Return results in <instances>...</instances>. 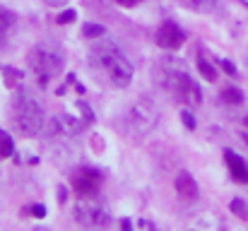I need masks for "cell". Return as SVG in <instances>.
<instances>
[{
	"instance_id": "f1b7e54d",
	"label": "cell",
	"mask_w": 248,
	"mask_h": 231,
	"mask_svg": "<svg viewBox=\"0 0 248 231\" xmlns=\"http://www.w3.org/2000/svg\"><path fill=\"white\" fill-rule=\"evenodd\" d=\"M244 140L248 142V116L244 118Z\"/></svg>"
},
{
	"instance_id": "8fae6325",
	"label": "cell",
	"mask_w": 248,
	"mask_h": 231,
	"mask_svg": "<svg viewBox=\"0 0 248 231\" xmlns=\"http://www.w3.org/2000/svg\"><path fill=\"white\" fill-rule=\"evenodd\" d=\"M173 185H176V193L183 195V198H195V195H198V183H195V178H193L188 171H181V173L176 176Z\"/></svg>"
},
{
	"instance_id": "52a82bcc",
	"label": "cell",
	"mask_w": 248,
	"mask_h": 231,
	"mask_svg": "<svg viewBox=\"0 0 248 231\" xmlns=\"http://www.w3.org/2000/svg\"><path fill=\"white\" fill-rule=\"evenodd\" d=\"M70 181H73V188L78 190L80 198H94L99 181H101V173L94 169H78V171H73Z\"/></svg>"
},
{
	"instance_id": "ac0fdd59",
	"label": "cell",
	"mask_w": 248,
	"mask_h": 231,
	"mask_svg": "<svg viewBox=\"0 0 248 231\" xmlns=\"http://www.w3.org/2000/svg\"><path fill=\"white\" fill-rule=\"evenodd\" d=\"M84 36L87 39H99V36H104L106 34V29L101 27V24H84Z\"/></svg>"
},
{
	"instance_id": "d4e9b609",
	"label": "cell",
	"mask_w": 248,
	"mask_h": 231,
	"mask_svg": "<svg viewBox=\"0 0 248 231\" xmlns=\"http://www.w3.org/2000/svg\"><path fill=\"white\" fill-rule=\"evenodd\" d=\"M121 7H135L138 2H142V0H116Z\"/></svg>"
},
{
	"instance_id": "4316f807",
	"label": "cell",
	"mask_w": 248,
	"mask_h": 231,
	"mask_svg": "<svg viewBox=\"0 0 248 231\" xmlns=\"http://www.w3.org/2000/svg\"><path fill=\"white\" fill-rule=\"evenodd\" d=\"M68 0H46V5H53V7H58V5H65Z\"/></svg>"
},
{
	"instance_id": "7a4b0ae2",
	"label": "cell",
	"mask_w": 248,
	"mask_h": 231,
	"mask_svg": "<svg viewBox=\"0 0 248 231\" xmlns=\"http://www.w3.org/2000/svg\"><path fill=\"white\" fill-rule=\"evenodd\" d=\"M159 79L166 89L173 94V99L178 101H186V104H200L202 101V94H200V87L190 79V75L186 73V65L176 58H166L164 63L157 68Z\"/></svg>"
},
{
	"instance_id": "30bf717a",
	"label": "cell",
	"mask_w": 248,
	"mask_h": 231,
	"mask_svg": "<svg viewBox=\"0 0 248 231\" xmlns=\"http://www.w3.org/2000/svg\"><path fill=\"white\" fill-rule=\"evenodd\" d=\"M224 161L232 171V178L236 183H248V164L234 152V150H224Z\"/></svg>"
},
{
	"instance_id": "9c48e42d",
	"label": "cell",
	"mask_w": 248,
	"mask_h": 231,
	"mask_svg": "<svg viewBox=\"0 0 248 231\" xmlns=\"http://www.w3.org/2000/svg\"><path fill=\"white\" fill-rule=\"evenodd\" d=\"M80 128H82V123L75 118V116H70V113H61V116H56L51 123H48V135H78L80 133Z\"/></svg>"
},
{
	"instance_id": "d6986e66",
	"label": "cell",
	"mask_w": 248,
	"mask_h": 231,
	"mask_svg": "<svg viewBox=\"0 0 248 231\" xmlns=\"http://www.w3.org/2000/svg\"><path fill=\"white\" fill-rule=\"evenodd\" d=\"M232 212L239 217V219H248V205L244 202V200H232Z\"/></svg>"
},
{
	"instance_id": "5b68a950",
	"label": "cell",
	"mask_w": 248,
	"mask_h": 231,
	"mask_svg": "<svg viewBox=\"0 0 248 231\" xmlns=\"http://www.w3.org/2000/svg\"><path fill=\"white\" fill-rule=\"evenodd\" d=\"M75 219L80 224H84V227H89V229H106L108 222H111V215H108V210L101 202L82 198L78 202V207H75Z\"/></svg>"
},
{
	"instance_id": "cb8c5ba5",
	"label": "cell",
	"mask_w": 248,
	"mask_h": 231,
	"mask_svg": "<svg viewBox=\"0 0 248 231\" xmlns=\"http://www.w3.org/2000/svg\"><path fill=\"white\" fill-rule=\"evenodd\" d=\"M135 231H157L150 222H138V227H135Z\"/></svg>"
},
{
	"instance_id": "5bb4252c",
	"label": "cell",
	"mask_w": 248,
	"mask_h": 231,
	"mask_svg": "<svg viewBox=\"0 0 248 231\" xmlns=\"http://www.w3.org/2000/svg\"><path fill=\"white\" fill-rule=\"evenodd\" d=\"M188 7H193V10H198V12H212L215 10V5H217V0H183Z\"/></svg>"
},
{
	"instance_id": "f546056e",
	"label": "cell",
	"mask_w": 248,
	"mask_h": 231,
	"mask_svg": "<svg viewBox=\"0 0 248 231\" xmlns=\"http://www.w3.org/2000/svg\"><path fill=\"white\" fill-rule=\"evenodd\" d=\"M36 231H48V229H36Z\"/></svg>"
},
{
	"instance_id": "ffe728a7",
	"label": "cell",
	"mask_w": 248,
	"mask_h": 231,
	"mask_svg": "<svg viewBox=\"0 0 248 231\" xmlns=\"http://www.w3.org/2000/svg\"><path fill=\"white\" fill-rule=\"evenodd\" d=\"M75 10H65V12H61L58 15V24H70V22H75Z\"/></svg>"
},
{
	"instance_id": "9a60e30c",
	"label": "cell",
	"mask_w": 248,
	"mask_h": 231,
	"mask_svg": "<svg viewBox=\"0 0 248 231\" xmlns=\"http://www.w3.org/2000/svg\"><path fill=\"white\" fill-rule=\"evenodd\" d=\"M198 70H200V75L205 77V79H210V82H215V79H217V70H215V65H210L205 58H198Z\"/></svg>"
},
{
	"instance_id": "484cf974",
	"label": "cell",
	"mask_w": 248,
	"mask_h": 231,
	"mask_svg": "<svg viewBox=\"0 0 248 231\" xmlns=\"http://www.w3.org/2000/svg\"><path fill=\"white\" fill-rule=\"evenodd\" d=\"M68 200V193H65V188H61L58 190V202H65Z\"/></svg>"
},
{
	"instance_id": "8992f818",
	"label": "cell",
	"mask_w": 248,
	"mask_h": 231,
	"mask_svg": "<svg viewBox=\"0 0 248 231\" xmlns=\"http://www.w3.org/2000/svg\"><path fill=\"white\" fill-rule=\"evenodd\" d=\"M125 123L133 133H152L157 125V108L150 101H138L128 108Z\"/></svg>"
},
{
	"instance_id": "44dd1931",
	"label": "cell",
	"mask_w": 248,
	"mask_h": 231,
	"mask_svg": "<svg viewBox=\"0 0 248 231\" xmlns=\"http://www.w3.org/2000/svg\"><path fill=\"white\" fill-rule=\"evenodd\" d=\"M181 121H183V125H186L188 130H195V118H193L190 111H183V113H181Z\"/></svg>"
},
{
	"instance_id": "e0dca14e",
	"label": "cell",
	"mask_w": 248,
	"mask_h": 231,
	"mask_svg": "<svg viewBox=\"0 0 248 231\" xmlns=\"http://www.w3.org/2000/svg\"><path fill=\"white\" fill-rule=\"evenodd\" d=\"M12 150H15V147H12V138L0 130V156H10Z\"/></svg>"
},
{
	"instance_id": "6da1fadb",
	"label": "cell",
	"mask_w": 248,
	"mask_h": 231,
	"mask_svg": "<svg viewBox=\"0 0 248 231\" xmlns=\"http://www.w3.org/2000/svg\"><path fill=\"white\" fill-rule=\"evenodd\" d=\"M89 58H92V65L108 77L113 87H128L133 82V65L113 41L94 39L89 46Z\"/></svg>"
},
{
	"instance_id": "4fadbf2b",
	"label": "cell",
	"mask_w": 248,
	"mask_h": 231,
	"mask_svg": "<svg viewBox=\"0 0 248 231\" xmlns=\"http://www.w3.org/2000/svg\"><path fill=\"white\" fill-rule=\"evenodd\" d=\"M222 99H224L227 104L239 106V104H244V92H241V89H236V87H227V89L222 92Z\"/></svg>"
},
{
	"instance_id": "277c9868",
	"label": "cell",
	"mask_w": 248,
	"mask_h": 231,
	"mask_svg": "<svg viewBox=\"0 0 248 231\" xmlns=\"http://www.w3.org/2000/svg\"><path fill=\"white\" fill-rule=\"evenodd\" d=\"M29 68L39 77V84H46L63 70V51L51 41H41L29 51Z\"/></svg>"
},
{
	"instance_id": "2e32d148",
	"label": "cell",
	"mask_w": 248,
	"mask_h": 231,
	"mask_svg": "<svg viewBox=\"0 0 248 231\" xmlns=\"http://www.w3.org/2000/svg\"><path fill=\"white\" fill-rule=\"evenodd\" d=\"M2 75H5V82H7V87H17V84H22V73L19 70H15V68H2Z\"/></svg>"
},
{
	"instance_id": "7c38bea8",
	"label": "cell",
	"mask_w": 248,
	"mask_h": 231,
	"mask_svg": "<svg viewBox=\"0 0 248 231\" xmlns=\"http://www.w3.org/2000/svg\"><path fill=\"white\" fill-rule=\"evenodd\" d=\"M15 12H10V10H5V7H0V46L5 44V39H7V34H10V29L15 27Z\"/></svg>"
},
{
	"instance_id": "603a6c76",
	"label": "cell",
	"mask_w": 248,
	"mask_h": 231,
	"mask_svg": "<svg viewBox=\"0 0 248 231\" xmlns=\"http://www.w3.org/2000/svg\"><path fill=\"white\" fill-rule=\"evenodd\" d=\"M31 215H34V217H39V219H41V217H44V215H46V207H44V205H34V207H31Z\"/></svg>"
},
{
	"instance_id": "3957f363",
	"label": "cell",
	"mask_w": 248,
	"mask_h": 231,
	"mask_svg": "<svg viewBox=\"0 0 248 231\" xmlns=\"http://www.w3.org/2000/svg\"><path fill=\"white\" fill-rule=\"evenodd\" d=\"M12 123L27 138L39 135V130L44 128V106L27 92L17 94L12 101Z\"/></svg>"
},
{
	"instance_id": "ba28073f",
	"label": "cell",
	"mask_w": 248,
	"mask_h": 231,
	"mask_svg": "<svg viewBox=\"0 0 248 231\" xmlns=\"http://www.w3.org/2000/svg\"><path fill=\"white\" fill-rule=\"evenodd\" d=\"M155 41H157V46H162V48H166V51H176V48H181V46H183L186 34H183L173 22H166V24H162V27L157 29Z\"/></svg>"
},
{
	"instance_id": "83f0119b",
	"label": "cell",
	"mask_w": 248,
	"mask_h": 231,
	"mask_svg": "<svg viewBox=\"0 0 248 231\" xmlns=\"http://www.w3.org/2000/svg\"><path fill=\"white\" fill-rule=\"evenodd\" d=\"M123 231H133V222L130 219H123Z\"/></svg>"
},
{
	"instance_id": "7402d4cb",
	"label": "cell",
	"mask_w": 248,
	"mask_h": 231,
	"mask_svg": "<svg viewBox=\"0 0 248 231\" xmlns=\"http://www.w3.org/2000/svg\"><path fill=\"white\" fill-rule=\"evenodd\" d=\"M219 65H222V70H224L227 75H236V65H234V63H229V61H222Z\"/></svg>"
}]
</instances>
